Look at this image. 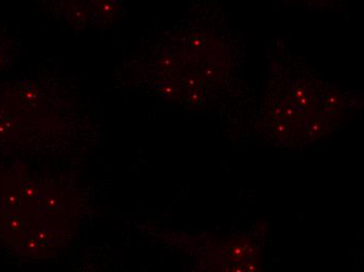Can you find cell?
<instances>
[{
	"instance_id": "6da1fadb",
	"label": "cell",
	"mask_w": 364,
	"mask_h": 272,
	"mask_svg": "<svg viewBox=\"0 0 364 272\" xmlns=\"http://www.w3.org/2000/svg\"><path fill=\"white\" fill-rule=\"evenodd\" d=\"M84 211L68 177L39 173L21 161L0 168V243L20 260L59 256L77 236Z\"/></svg>"
},
{
	"instance_id": "7a4b0ae2",
	"label": "cell",
	"mask_w": 364,
	"mask_h": 272,
	"mask_svg": "<svg viewBox=\"0 0 364 272\" xmlns=\"http://www.w3.org/2000/svg\"><path fill=\"white\" fill-rule=\"evenodd\" d=\"M48 88L21 81L0 88V153L41 151L68 136L73 121L55 108Z\"/></svg>"
},
{
	"instance_id": "3957f363",
	"label": "cell",
	"mask_w": 364,
	"mask_h": 272,
	"mask_svg": "<svg viewBox=\"0 0 364 272\" xmlns=\"http://www.w3.org/2000/svg\"><path fill=\"white\" fill-rule=\"evenodd\" d=\"M11 59V42L0 33V72L6 70Z\"/></svg>"
}]
</instances>
